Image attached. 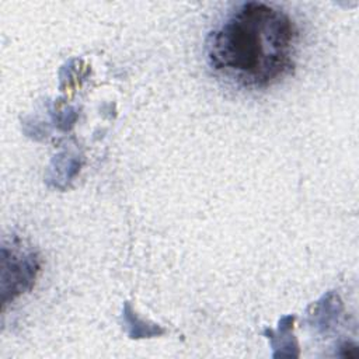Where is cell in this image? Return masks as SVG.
Segmentation results:
<instances>
[{
  "label": "cell",
  "mask_w": 359,
  "mask_h": 359,
  "mask_svg": "<svg viewBox=\"0 0 359 359\" xmlns=\"http://www.w3.org/2000/svg\"><path fill=\"white\" fill-rule=\"evenodd\" d=\"M297 27L283 10L247 1L209 32L205 53L209 66L245 88H266L292 73Z\"/></svg>",
  "instance_id": "1"
}]
</instances>
